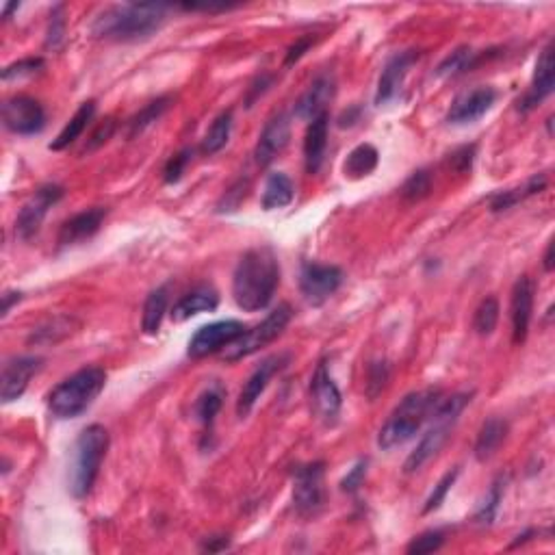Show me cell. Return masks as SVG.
<instances>
[{"instance_id":"cell-51","label":"cell","mask_w":555,"mask_h":555,"mask_svg":"<svg viewBox=\"0 0 555 555\" xmlns=\"http://www.w3.org/2000/svg\"><path fill=\"white\" fill-rule=\"evenodd\" d=\"M270 85H271V79H267V76H262V79H261V96L265 94L267 87H270ZM250 91H254V94H252L250 98H247V102H250V105H247V106H252V102H254V100L258 98V90H256L254 85H252V90H250Z\"/></svg>"},{"instance_id":"cell-42","label":"cell","mask_w":555,"mask_h":555,"mask_svg":"<svg viewBox=\"0 0 555 555\" xmlns=\"http://www.w3.org/2000/svg\"><path fill=\"white\" fill-rule=\"evenodd\" d=\"M388 376H391V371H388V364L384 363V360L371 363V367H369V373H367V395L371 399H376L379 393L384 391V387H387Z\"/></svg>"},{"instance_id":"cell-37","label":"cell","mask_w":555,"mask_h":555,"mask_svg":"<svg viewBox=\"0 0 555 555\" xmlns=\"http://www.w3.org/2000/svg\"><path fill=\"white\" fill-rule=\"evenodd\" d=\"M432 192V174L427 169H417V172L410 174V178L403 183L402 187V196L408 199V202H418L426 196H430Z\"/></svg>"},{"instance_id":"cell-25","label":"cell","mask_w":555,"mask_h":555,"mask_svg":"<svg viewBox=\"0 0 555 555\" xmlns=\"http://www.w3.org/2000/svg\"><path fill=\"white\" fill-rule=\"evenodd\" d=\"M505 436H508V423H505L504 418L490 417L489 421H484V426H481L480 434H477V441H475L477 460L480 462L490 460V457L499 451V447L504 445Z\"/></svg>"},{"instance_id":"cell-20","label":"cell","mask_w":555,"mask_h":555,"mask_svg":"<svg viewBox=\"0 0 555 555\" xmlns=\"http://www.w3.org/2000/svg\"><path fill=\"white\" fill-rule=\"evenodd\" d=\"M289 139H291L289 115L286 113L274 115V118H271L265 124L261 137H258L256 152H254L256 163L262 165V168H265V165H270L271 160H274L278 154H280L282 150L286 148Z\"/></svg>"},{"instance_id":"cell-18","label":"cell","mask_w":555,"mask_h":555,"mask_svg":"<svg viewBox=\"0 0 555 555\" xmlns=\"http://www.w3.org/2000/svg\"><path fill=\"white\" fill-rule=\"evenodd\" d=\"M555 85V70H553V46L549 43L543 52H540L538 61H535V72L532 85H529L528 94L519 102L520 113H529L538 105H543L544 98L553 94Z\"/></svg>"},{"instance_id":"cell-33","label":"cell","mask_w":555,"mask_h":555,"mask_svg":"<svg viewBox=\"0 0 555 555\" xmlns=\"http://www.w3.org/2000/svg\"><path fill=\"white\" fill-rule=\"evenodd\" d=\"M232 133V113L231 111H223L219 113L215 121L211 124V129L207 130L202 139V152L204 154H217L223 145L228 144Z\"/></svg>"},{"instance_id":"cell-2","label":"cell","mask_w":555,"mask_h":555,"mask_svg":"<svg viewBox=\"0 0 555 555\" xmlns=\"http://www.w3.org/2000/svg\"><path fill=\"white\" fill-rule=\"evenodd\" d=\"M169 4L126 3L106 7L91 24V33L100 40L141 42L160 31L168 20Z\"/></svg>"},{"instance_id":"cell-8","label":"cell","mask_w":555,"mask_h":555,"mask_svg":"<svg viewBox=\"0 0 555 555\" xmlns=\"http://www.w3.org/2000/svg\"><path fill=\"white\" fill-rule=\"evenodd\" d=\"M324 462L298 466V471L293 473V505L300 516H315L324 508Z\"/></svg>"},{"instance_id":"cell-12","label":"cell","mask_w":555,"mask_h":555,"mask_svg":"<svg viewBox=\"0 0 555 555\" xmlns=\"http://www.w3.org/2000/svg\"><path fill=\"white\" fill-rule=\"evenodd\" d=\"M310 399H313L315 415H317L325 426H337L340 406H343V397H340L337 382L330 376L325 360H321L317 364V371H315L313 379H310Z\"/></svg>"},{"instance_id":"cell-9","label":"cell","mask_w":555,"mask_h":555,"mask_svg":"<svg viewBox=\"0 0 555 555\" xmlns=\"http://www.w3.org/2000/svg\"><path fill=\"white\" fill-rule=\"evenodd\" d=\"M343 285V270L337 265L304 262L300 274V291L310 306H321L328 301Z\"/></svg>"},{"instance_id":"cell-38","label":"cell","mask_w":555,"mask_h":555,"mask_svg":"<svg viewBox=\"0 0 555 555\" xmlns=\"http://www.w3.org/2000/svg\"><path fill=\"white\" fill-rule=\"evenodd\" d=\"M501 496H504V484H501V481H495L493 489H490V493L486 495L484 504L477 508V512H475L477 523H481V525L493 523L495 516H496V510H499Z\"/></svg>"},{"instance_id":"cell-6","label":"cell","mask_w":555,"mask_h":555,"mask_svg":"<svg viewBox=\"0 0 555 555\" xmlns=\"http://www.w3.org/2000/svg\"><path fill=\"white\" fill-rule=\"evenodd\" d=\"M469 402L471 395H466V393H457V395L441 399L434 415L430 417V427H427V432L418 441L417 449L408 456L406 465H403L406 473H417L426 462H430L442 449V445L451 436V430H454L457 418H460L462 410H465Z\"/></svg>"},{"instance_id":"cell-31","label":"cell","mask_w":555,"mask_h":555,"mask_svg":"<svg viewBox=\"0 0 555 555\" xmlns=\"http://www.w3.org/2000/svg\"><path fill=\"white\" fill-rule=\"evenodd\" d=\"M168 301H169L168 286H159V289H154L152 293L145 298L144 315H141V330H144L145 334H150V337L160 330L165 313H168Z\"/></svg>"},{"instance_id":"cell-46","label":"cell","mask_w":555,"mask_h":555,"mask_svg":"<svg viewBox=\"0 0 555 555\" xmlns=\"http://www.w3.org/2000/svg\"><path fill=\"white\" fill-rule=\"evenodd\" d=\"M364 475H367V460H360V462H356V465H354V469L349 471L348 477L340 481V489H343V493H356L360 486H363Z\"/></svg>"},{"instance_id":"cell-11","label":"cell","mask_w":555,"mask_h":555,"mask_svg":"<svg viewBox=\"0 0 555 555\" xmlns=\"http://www.w3.org/2000/svg\"><path fill=\"white\" fill-rule=\"evenodd\" d=\"M246 332V325L241 321L226 319V321H215V324L202 325L192 340H189L187 354L192 358H207L211 354L222 352L228 345L235 343V340Z\"/></svg>"},{"instance_id":"cell-36","label":"cell","mask_w":555,"mask_h":555,"mask_svg":"<svg viewBox=\"0 0 555 555\" xmlns=\"http://www.w3.org/2000/svg\"><path fill=\"white\" fill-rule=\"evenodd\" d=\"M72 324H74L72 317H55L52 321H48V324L40 325V328L33 332L31 343H57V340L72 334Z\"/></svg>"},{"instance_id":"cell-24","label":"cell","mask_w":555,"mask_h":555,"mask_svg":"<svg viewBox=\"0 0 555 555\" xmlns=\"http://www.w3.org/2000/svg\"><path fill=\"white\" fill-rule=\"evenodd\" d=\"M219 304V295L213 286H198L196 291L180 298L172 309L174 321H187L199 313H211Z\"/></svg>"},{"instance_id":"cell-7","label":"cell","mask_w":555,"mask_h":555,"mask_svg":"<svg viewBox=\"0 0 555 555\" xmlns=\"http://www.w3.org/2000/svg\"><path fill=\"white\" fill-rule=\"evenodd\" d=\"M291 317H293L291 306L280 304L278 309L271 310V313L267 315L261 324L254 325L252 330H246V332H243L235 343L228 345L222 354L223 360H228V363H237V360L252 356V354L258 352V349H262L265 345L274 343V340L285 332V328L289 325Z\"/></svg>"},{"instance_id":"cell-1","label":"cell","mask_w":555,"mask_h":555,"mask_svg":"<svg viewBox=\"0 0 555 555\" xmlns=\"http://www.w3.org/2000/svg\"><path fill=\"white\" fill-rule=\"evenodd\" d=\"M278 282H280V265L274 250L267 246L252 247L232 274V298L246 313L265 310L274 300Z\"/></svg>"},{"instance_id":"cell-23","label":"cell","mask_w":555,"mask_h":555,"mask_svg":"<svg viewBox=\"0 0 555 555\" xmlns=\"http://www.w3.org/2000/svg\"><path fill=\"white\" fill-rule=\"evenodd\" d=\"M328 129L330 118L328 113H321L315 120H310L309 130L304 137V159H306V172L317 174L321 163H324L325 148H328Z\"/></svg>"},{"instance_id":"cell-27","label":"cell","mask_w":555,"mask_h":555,"mask_svg":"<svg viewBox=\"0 0 555 555\" xmlns=\"http://www.w3.org/2000/svg\"><path fill=\"white\" fill-rule=\"evenodd\" d=\"M295 189L291 178L282 172L270 174L265 189H262V208L265 211H276V208H285L293 202Z\"/></svg>"},{"instance_id":"cell-35","label":"cell","mask_w":555,"mask_h":555,"mask_svg":"<svg viewBox=\"0 0 555 555\" xmlns=\"http://www.w3.org/2000/svg\"><path fill=\"white\" fill-rule=\"evenodd\" d=\"M496 321H499V301L493 295L484 298L480 301L473 317V328L480 337H490L496 328Z\"/></svg>"},{"instance_id":"cell-32","label":"cell","mask_w":555,"mask_h":555,"mask_svg":"<svg viewBox=\"0 0 555 555\" xmlns=\"http://www.w3.org/2000/svg\"><path fill=\"white\" fill-rule=\"evenodd\" d=\"M223 387L219 382H213L211 387L204 388L199 393V397L196 399V406H193V415L202 426L211 427L213 421H215L217 412L222 410V403H223Z\"/></svg>"},{"instance_id":"cell-22","label":"cell","mask_w":555,"mask_h":555,"mask_svg":"<svg viewBox=\"0 0 555 555\" xmlns=\"http://www.w3.org/2000/svg\"><path fill=\"white\" fill-rule=\"evenodd\" d=\"M334 98V79L330 74H321L313 81V85L306 90L295 105V115L300 120H315L317 115L325 113V106Z\"/></svg>"},{"instance_id":"cell-16","label":"cell","mask_w":555,"mask_h":555,"mask_svg":"<svg viewBox=\"0 0 555 555\" xmlns=\"http://www.w3.org/2000/svg\"><path fill=\"white\" fill-rule=\"evenodd\" d=\"M496 90L493 87H477L473 91H466L460 98H456L451 105L449 113H447V121L454 126H466L475 124L477 120L484 118L496 102Z\"/></svg>"},{"instance_id":"cell-49","label":"cell","mask_w":555,"mask_h":555,"mask_svg":"<svg viewBox=\"0 0 555 555\" xmlns=\"http://www.w3.org/2000/svg\"><path fill=\"white\" fill-rule=\"evenodd\" d=\"M4 300V306H3V317H7L9 313H12L13 304H20L22 301V293H16V291H7V293L3 295Z\"/></svg>"},{"instance_id":"cell-34","label":"cell","mask_w":555,"mask_h":555,"mask_svg":"<svg viewBox=\"0 0 555 555\" xmlns=\"http://www.w3.org/2000/svg\"><path fill=\"white\" fill-rule=\"evenodd\" d=\"M169 102H172L169 96H160V98L152 100L150 105H145L144 109H141L139 113L129 121V137H137V135L144 133L148 126H152L154 121H157L160 115L169 109Z\"/></svg>"},{"instance_id":"cell-14","label":"cell","mask_w":555,"mask_h":555,"mask_svg":"<svg viewBox=\"0 0 555 555\" xmlns=\"http://www.w3.org/2000/svg\"><path fill=\"white\" fill-rule=\"evenodd\" d=\"M289 363H291L289 354H276V356L265 358L261 364H258V367L254 369V373H252V376L247 378V382L243 384L241 393H238V399H237L238 418H246L247 415H250L254 403L261 399L262 393H265L270 379L274 378L276 373H280Z\"/></svg>"},{"instance_id":"cell-53","label":"cell","mask_w":555,"mask_h":555,"mask_svg":"<svg viewBox=\"0 0 555 555\" xmlns=\"http://www.w3.org/2000/svg\"><path fill=\"white\" fill-rule=\"evenodd\" d=\"M20 7V4L18 3H12V4H7V7H4V13H3V18H9V13L12 12H16V9Z\"/></svg>"},{"instance_id":"cell-43","label":"cell","mask_w":555,"mask_h":555,"mask_svg":"<svg viewBox=\"0 0 555 555\" xmlns=\"http://www.w3.org/2000/svg\"><path fill=\"white\" fill-rule=\"evenodd\" d=\"M192 157H193L192 148H184V150H180L178 154H174V157L168 160V165H165V169H163L165 183H168V184L178 183V180L183 178V174H184V169H187V165L192 163Z\"/></svg>"},{"instance_id":"cell-50","label":"cell","mask_w":555,"mask_h":555,"mask_svg":"<svg viewBox=\"0 0 555 555\" xmlns=\"http://www.w3.org/2000/svg\"><path fill=\"white\" fill-rule=\"evenodd\" d=\"M228 547V538H211V543H207L204 544V549H207V551H222V549H226Z\"/></svg>"},{"instance_id":"cell-17","label":"cell","mask_w":555,"mask_h":555,"mask_svg":"<svg viewBox=\"0 0 555 555\" xmlns=\"http://www.w3.org/2000/svg\"><path fill=\"white\" fill-rule=\"evenodd\" d=\"M417 59H418L417 51H403V52H397V55H393L391 59L387 61V66H384L382 74H379V81H378V91H376L378 106L388 105V102H393L397 98L399 91H402V87H403V81H406L408 72H410V67L415 66Z\"/></svg>"},{"instance_id":"cell-19","label":"cell","mask_w":555,"mask_h":555,"mask_svg":"<svg viewBox=\"0 0 555 555\" xmlns=\"http://www.w3.org/2000/svg\"><path fill=\"white\" fill-rule=\"evenodd\" d=\"M532 313H534V282L529 276H520L512 289V304H510L514 345L525 343V339H528Z\"/></svg>"},{"instance_id":"cell-40","label":"cell","mask_w":555,"mask_h":555,"mask_svg":"<svg viewBox=\"0 0 555 555\" xmlns=\"http://www.w3.org/2000/svg\"><path fill=\"white\" fill-rule=\"evenodd\" d=\"M445 543V535L438 529H430V532H423L421 535H417L410 544L406 547V553L410 555H426V553H434L442 547Z\"/></svg>"},{"instance_id":"cell-30","label":"cell","mask_w":555,"mask_h":555,"mask_svg":"<svg viewBox=\"0 0 555 555\" xmlns=\"http://www.w3.org/2000/svg\"><path fill=\"white\" fill-rule=\"evenodd\" d=\"M378 160L379 154L371 144H360L348 154V159H345L343 174L352 180L364 178L369 176V174H373V169L378 168Z\"/></svg>"},{"instance_id":"cell-13","label":"cell","mask_w":555,"mask_h":555,"mask_svg":"<svg viewBox=\"0 0 555 555\" xmlns=\"http://www.w3.org/2000/svg\"><path fill=\"white\" fill-rule=\"evenodd\" d=\"M3 121L16 135H37L46 126V111L35 98L16 96L3 105Z\"/></svg>"},{"instance_id":"cell-5","label":"cell","mask_w":555,"mask_h":555,"mask_svg":"<svg viewBox=\"0 0 555 555\" xmlns=\"http://www.w3.org/2000/svg\"><path fill=\"white\" fill-rule=\"evenodd\" d=\"M106 384V371L100 367H82L57 384L48 395V410L57 418L81 417Z\"/></svg>"},{"instance_id":"cell-52","label":"cell","mask_w":555,"mask_h":555,"mask_svg":"<svg viewBox=\"0 0 555 555\" xmlns=\"http://www.w3.org/2000/svg\"><path fill=\"white\" fill-rule=\"evenodd\" d=\"M544 270L553 271V243H549L547 252H544Z\"/></svg>"},{"instance_id":"cell-28","label":"cell","mask_w":555,"mask_h":555,"mask_svg":"<svg viewBox=\"0 0 555 555\" xmlns=\"http://www.w3.org/2000/svg\"><path fill=\"white\" fill-rule=\"evenodd\" d=\"M544 187H547V176H544V174H535V176L529 178L523 187L508 189V192H501V193H496V196H493V199H490V211L493 213L508 211V208L516 207V204L523 202V199L540 193Z\"/></svg>"},{"instance_id":"cell-15","label":"cell","mask_w":555,"mask_h":555,"mask_svg":"<svg viewBox=\"0 0 555 555\" xmlns=\"http://www.w3.org/2000/svg\"><path fill=\"white\" fill-rule=\"evenodd\" d=\"M42 363L43 360L40 356H16L4 363L3 379H0L3 403H12L24 395L31 378L40 371Z\"/></svg>"},{"instance_id":"cell-4","label":"cell","mask_w":555,"mask_h":555,"mask_svg":"<svg viewBox=\"0 0 555 555\" xmlns=\"http://www.w3.org/2000/svg\"><path fill=\"white\" fill-rule=\"evenodd\" d=\"M109 432L100 423L85 427L74 442L72 451L70 475H67V490L74 499H85L98 480L102 460L109 451Z\"/></svg>"},{"instance_id":"cell-48","label":"cell","mask_w":555,"mask_h":555,"mask_svg":"<svg viewBox=\"0 0 555 555\" xmlns=\"http://www.w3.org/2000/svg\"><path fill=\"white\" fill-rule=\"evenodd\" d=\"M313 46V40L310 37H301V40H298L293 43V46L289 48V52H286V59H285V66H293V63H298L301 57H304V52L309 51V48Z\"/></svg>"},{"instance_id":"cell-10","label":"cell","mask_w":555,"mask_h":555,"mask_svg":"<svg viewBox=\"0 0 555 555\" xmlns=\"http://www.w3.org/2000/svg\"><path fill=\"white\" fill-rule=\"evenodd\" d=\"M63 193H66V189L59 187V184H42V187L28 198V202L22 207V211L18 213L16 235L24 238V241L35 237L37 232H40L48 211L59 202Z\"/></svg>"},{"instance_id":"cell-39","label":"cell","mask_w":555,"mask_h":555,"mask_svg":"<svg viewBox=\"0 0 555 555\" xmlns=\"http://www.w3.org/2000/svg\"><path fill=\"white\" fill-rule=\"evenodd\" d=\"M457 473H460V471L454 469V471H449V473H445L441 477V481H438V484L434 486V490H432L430 496H427L426 505H423V514H430V512H434V510L441 508V504L445 501V496L451 490V486L456 484Z\"/></svg>"},{"instance_id":"cell-47","label":"cell","mask_w":555,"mask_h":555,"mask_svg":"<svg viewBox=\"0 0 555 555\" xmlns=\"http://www.w3.org/2000/svg\"><path fill=\"white\" fill-rule=\"evenodd\" d=\"M63 7H57L55 12H52L51 16V27H48V40H46V46L48 48H57L63 40V31H66V20H63L61 16Z\"/></svg>"},{"instance_id":"cell-45","label":"cell","mask_w":555,"mask_h":555,"mask_svg":"<svg viewBox=\"0 0 555 555\" xmlns=\"http://www.w3.org/2000/svg\"><path fill=\"white\" fill-rule=\"evenodd\" d=\"M473 159H475V145H462L457 148L454 154H451L449 165L456 169V172L466 174L471 168H473Z\"/></svg>"},{"instance_id":"cell-21","label":"cell","mask_w":555,"mask_h":555,"mask_svg":"<svg viewBox=\"0 0 555 555\" xmlns=\"http://www.w3.org/2000/svg\"><path fill=\"white\" fill-rule=\"evenodd\" d=\"M106 208L105 207H94V208H87V211L79 213V215L70 217L66 223L61 226L59 231V246L67 247V246H76V243L87 241L100 231L102 222L106 217Z\"/></svg>"},{"instance_id":"cell-44","label":"cell","mask_w":555,"mask_h":555,"mask_svg":"<svg viewBox=\"0 0 555 555\" xmlns=\"http://www.w3.org/2000/svg\"><path fill=\"white\" fill-rule=\"evenodd\" d=\"M113 130H115V121L111 120V118H106L98 126V129L94 130V135H91L90 141H87V145H85V150H82V152H94V150H98L100 145H105L106 141L111 139Z\"/></svg>"},{"instance_id":"cell-3","label":"cell","mask_w":555,"mask_h":555,"mask_svg":"<svg viewBox=\"0 0 555 555\" xmlns=\"http://www.w3.org/2000/svg\"><path fill=\"white\" fill-rule=\"evenodd\" d=\"M442 393L438 388H426L415 391L402 399V403L391 412L388 421L384 423L378 434V445L384 451H391L395 447L406 445L418 434L423 426L434 415L436 406L441 403Z\"/></svg>"},{"instance_id":"cell-29","label":"cell","mask_w":555,"mask_h":555,"mask_svg":"<svg viewBox=\"0 0 555 555\" xmlns=\"http://www.w3.org/2000/svg\"><path fill=\"white\" fill-rule=\"evenodd\" d=\"M480 61V52L473 51L471 46H460L441 61V66L436 67V76H441V79H456V76L473 70Z\"/></svg>"},{"instance_id":"cell-41","label":"cell","mask_w":555,"mask_h":555,"mask_svg":"<svg viewBox=\"0 0 555 555\" xmlns=\"http://www.w3.org/2000/svg\"><path fill=\"white\" fill-rule=\"evenodd\" d=\"M43 67V59L40 57H28V59L16 61L3 70V81H18L24 76H33Z\"/></svg>"},{"instance_id":"cell-26","label":"cell","mask_w":555,"mask_h":555,"mask_svg":"<svg viewBox=\"0 0 555 555\" xmlns=\"http://www.w3.org/2000/svg\"><path fill=\"white\" fill-rule=\"evenodd\" d=\"M94 115H96V102L94 100L82 102V105L79 106V111L72 115L70 121L66 124V129H63L61 133L57 135V139L52 141L48 148L55 150V152H59V150H66L67 145L74 144V141L79 139L82 133H85V129L90 126V121L94 120Z\"/></svg>"}]
</instances>
